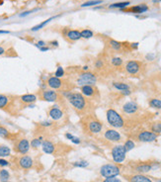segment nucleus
I'll use <instances>...</instances> for the list:
<instances>
[{"label":"nucleus","instance_id":"obj_27","mask_svg":"<svg viewBox=\"0 0 161 182\" xmlns=\"http://www.w3.org/2000/svg\"><path fill=\"white\" fill-rule=\"evenodd\" d=\"M58 16H53V17H51V18H49V19H46V21H43L42 23H40V24H38V25H36V26H34L33 28L31 29V31L32 32H37V31H39V30H41V29H43L45 26H46L49 22H51L52 20H53L55 18H56Z\"/></svg>","mask_w":161,"mask_h":182},{"label":"nucleus","instance_id":"obj_20","mask_svg":"<svg viewBox=\"0 0 161 182\" xmlns=\"http://www.w3.org/2000/svg\"><path fill=\"white\" fill-rule=\"evenodd\" d=\"M42 149L46 155H52V153H55V145L52 142L49 140H45L42 144Z\"/></svg>","mask_w":161,"mask_h":182},{"label":"nucleus","instance_id":"obj_22","mask_svg":"<svg viewBox=\"0 0 161 182\" xmlns=\"http://www.w3.org/2000/svg\"><path fill=\"white\" fill-rule=\"evenodd\" d=\"M152 168H153L152 164L144 162V163H139V164H137V166H135V171L138 172L139 174H142V173L149 172L150 170H152Z\"/></svg>","mask_w":161,"mask_h":182},{"label":"nucleus","instance_id":"obj_37","mask_svg":"<svg viewBox=\"0 0 161 182\" xmlns=\"http://www.w3.org/2000/svg\"><path fill=\"white\" fill-rule=\"evenodd\" d=\"M124 147H125V149H126V152H128L131 151L132 148H134L135 144H134V141H131V140H130V139H128V140H127L126 142L124 144Z\"/></svg>","mask_w":161,"mask_h":182},{"label":"nucleus","instance_id":"obj_1","mask_svg":"<svg viewBox=\"0 0 161 182\" xmlns=\"http://www.w3.org/2000/svg\"><path fill=\"white\" fill-rule=\"evenodd\" d=\"M62 97L69 102V104L72 106L78 115L85 116L88 115L91 112V101L86 98L80 92H72L71 90L60 91Z\"/></svg>","mask_w":161,"mask_h":182},{"label":"nucleus","instance_id":"obj_12","mask_svg":"<svg viewBox=\"0 0 161 182\" xmlns=\"http://www.w3.org/2000/svg\"><path fill=\"white\" fill-rule=\"evenodd\" d=\"M158 138V135L153 133L151 131H141L139 132L137 136V140L138 142H152L157 140Z\"/></svg>","mask_w":161,"mask_h":182},{"label":"nucleus","instance_id":"obj_21","mask_svg":"<svg viewBox=\"0 0 161 182\" xmlns=\"http://www.w3.org/2000/svg\"><path fill=\"white\" fill-rule=\"evenodd\" d=\"M64 37H66V39L68 40L69 42H76V41H79L81 38V34H80V31L78 30H73L71 29L66 32V34L64 35Z\"/></svg>","mask_w":161,"mask_h":182},{"label":"nucleus","instance_id":"obj_45","mask_svg":"<svg viewBox=\"0 0 161 182\" xmlns=\"http://www.w3.org/2000/svg\"><path fill=\"white\" fill-rule=\"evenodd\" d=\"M103 182H122L119 178H116V177H110V178H106L105 180Z\"/></svg>","mask_w":161,"mask_h":182},{"label":"nucleus","instance_id":"obj_30","mask_svg":"<svg viewBox=\"0 0 161 182\" xmlns=\"http://www.w3.org/2000/svg\"><path fill=\"white\" fill-rule=\"evenodd\" d=\"M150 131L157 135L161 134V121H155L150 125Z\"/></svg>","mask_w":161,"mask_h":182},{"label":"nucleus","instance_id":"obj_42","mask_svg":"<svg viewBox=\"0 0 161 182\" xmlns=\"http://www.w3.org/2000/svg\"><path fill=\"white\" fill-rule=\"evenodd\" d=\"M37 10H39V9H34V10H29V11H25V12H22V13H20V14H19V17H21V18L26 17V16H28V15H30V14L34 13L35 11H37Z\"/></svg>","mask_w":161,"mask_h":182},{"label":"nucleus","instance_id":"obj_41","mask_svg":"<svg viewBox=\"0 0 161 182\" xmlns=\"http://www.w3.org/2000/svg\"><path fill=\"white\" fill-rule=\"evenodd\" d=\"M94 66L96 69H102L104 67V62L102 59H96V62L94 63Z\"/></svg>","mask_w":161,"mask_h":182},{"label":"nucleus","instance_id":"obj_34","mask_svg":"<svg viewBox=\"0 0 161 182\" xmlns=\"http://www.w3.org/2000/svg\"><path fill=\"white\" fill-rule=\"evenodd\" d=\"M10 178V173L7 169H1L0 170V181L1 182H5L8 181Z\"/></svg>","mask_w":161,"mask_h":182},{"label":"nucleus","instance_id":"obj_23","mask_svg":"<svg viewBox=\"0 0 161 182\" xmlns=\"http://www.w3.org/2000/svg\"><path fill=\"white\" fill-rule=\"evenodd\" d=\"M130 182H152V180L149 177L144 175V174H135L131 175L128 178Z\"/></svg>","mask_w":161,"mask_h":182},{"label":"nucleus","instance_id":"obj_44","mask_svg":"<svg viewBox=\"0 0 161 182\" xmlns=\"http://www.w3.org/2000/svg\"><path fill=\"white\" fill-rule=\"evenodd\" d=\"M9 164H10V163H9L8 160H6L5 158H0V166L6 167V166H8Z\"/></svg>","mask_w":161,"mask_h":182},{"label":"nucleus","instance_id":"obj_26","mask_svg":"<svg viewBox=\"0 0 161 182\" xmlns=\"http://www.w3.org/2000/svg\"><path fill=\"white\" fill-rule=\"evenodd\" d=\"M12 137V134L6 127L0 125V138L5 139V140H10Z\"/></svg>","mask_w":161,"mask_h":182},{"label":"nucleus","instance_id":"obj_19","mask_svg":"<svg viewBox=\"0 0 161 182\" xmlns=\"http://www.w3.org/2000/svg\"><path fill=\"white\" fill-rule=\"evenodd\" d=\"M148 10V6L142 3V4H139V5H135V6H132L131 7L130 9H123V11L125 12H131V13H134V14H142L146 12Z\"/></svg>","mask_w":161,"mask_h":182},{"label":"nucleus","instance_id":"obj_5","mask_svg":"<svg viewBox=\"0 0 161 182\" xmlns=\"http://www.w3.org/2000/svg\"><path fill=\"white\" fill-rule=\"evenodd\" d=\"M107 122L114 129H122L125 126V119L115 109L110 108L106 112Z\"/></svg>","mask_w":161,"mask_h":182},{"label":"nucleus","instance_id":"obj_28","mask_svg":"<svg viewBox=\"0 0 161 182\" xmlns=\"http://www.w3.org/2000/svg\"><path fill=\"white\" fill-rule=\"evenodd\" d=\"M44 137L43 136H40V137H37V138H34L33 140L30 142V145H31V148H38L42 147V144L44 142Z\"/></svg>","mask_w":161,"mask_h":182},{"label":"nucleus","instance_id":"obj_32","mask_svg":"<svg viewBox=\"0 0 161 182\" xmlns=\"http://www.w3.org/2000/svg\"><path fill=\"white\" fill-rule=\"evenodd\" d=\"M131 4L130 1H124V2H117V3H113V4L109 5V8H118V9H125Z\"/></svg>","mask_w":161,"mask_h":182},{"label":"nucleus","instance_id":"obj_2","mask_svg":"<svg viewBox=\"0 0 161 182\" xmlns=\"http://www.w3.org/2000/svg\"><path fill=\"white\" fill-rule=\"evenodd\" d=\"M46 85H48L49 88L53 89V90L56 91H65V90H72L74 85L71 84L69 81H67L63 78H58L53 76H49L46 80Z\"/></svg>","mask_w":161,"mask_h":182},{"label":"nucleus","instance_id":"obj_48","mask_svg":"<svg viewBox=\"0 0 161 182\" xmlns=\"http://www.w3.org/2000/svg\"><path fill=\"white\" fill-rule=\"evenodd\" d=\"M121 93H122V95H124V96H128V95L131 94V89H128V90L121 91Z\"/></svg>","mask_w":161,"mask_h":182},{"label":"nucleus","instance_id":"obj_15","mask_svg":"<svg viewBox=\"0 0 161 182\" xmlns=\"http://www.w3.org/2000/svg\"><path fill=\"white\" fill-rule=\"evenodd\" d=\"M122 110L127 115H134L137 114L139 110V106L137 102L134 101H128L122 107Z\"/></svg>","mask_w":161,"mask_h":182},{"label":"nucleus","instance_id":"obj_4","mask_svg":"<svg viewBox=\"0 0 161 182\" xmlns=\"http://www.w3.org/2000/svg\"><path fill=\"white\" fill-rule=\"evenodd\" d=\"M83 125L85 130L89 132L91 135H97L99 133H101V131L103 129V124L101 121H99L97 118L94 117L93 115H85Z\"/></svg>","mask_w":161,"mask_h":182},{"label":"nucleus","instance_id":"obj_11","mask_svg":"<svg viewBox=\"0 0 161 182\" xmlns=\"http://www.w3.org/2000/svg\"><path fill=\"white\" fill-rule=\"evenodd\" d=\"M31 148L30 142L26 138L19 139L15 142V151L18 153H21V155H26V153L29 152Z\"/></svg>","mask_w":161,"mask_h":182},{"label":"nucleus","instance_id":"obj_47","mask_svg":"<svg viewBox=\"0 0 161 182\" xmlns=\"http://www.w3.org/2000/svg\"><path fill=\"white\" fill-rule=\"evenodd\" d=\"M145 59H147V60H153L155 59V55L154 53H148V55H146V56H145Z\"/></svg>","mask_w":161,"mask_h":182},{"label":"nucleus","instance_id":"obj_57","mask_svg":"<svg viewBox=\"0 0 161 182\" xmlns=\"http://www.w3.org/2000/svg\"><path fill=\"white\" fill-rule=\"evenodd\" d=\"M5 182H10V181H5Z\"/></svg>","mask_w":161,"mask_h":182},{"label":"nucleus","instance_id":"obj_9","mask_svg":"<svg viewBox=\"0 0 161 182\" xmlns=\"http://www.w3.org/2000/svg\"><path fill=\"white\" fill-rule=\"evenodd\" d=\"M111 155H112L113 160L117 163H122L124 162V160L126 159V155L127 152L125 149L124 145H117L112 148V152H111Z\"/></svg>","mask_w":161,"mask_h":182},{"label":"nucleus","instance_id":"obj_50","mask_svg":"<svg viewBox=\"0 0 161 182\" xmlns=\"http://www.w3.org/2000/svg\"><path fill=\"white\" fill-rule=\"evenodd\" d=\"M138 43H131V48L132 49H137V48H138Z\"/></svg>","mask_w":161,"mask_h":182},{"label":"nucleus","instance_id":"obj_10","mask_svg":"<svg viewBox=\"0 0 161 182\" xmlns=\"http://www.w3.org/2000/svg\"><path fill=\"white\" fill-rule=\"evenodd\" d=\"M80 93L90 99L99 97V91L95 85H82L80 86Z\"/></svg>","mask_w":161,"mask_h":182},{"label":"nucleus","instance_id":"obj_17","mask_svg":"<svg viewBox=\"0 0 161 182\" xmlns=\"http://www.w3.org/2000/svg\"><path fill=\"white\" fill-rule=\"evenodd\" d=\"M18 164L22 169H31L34 165V160L31 156L24 155L18 159Z\"/></svg>","mask_w":161,"mask_h":182},{"label":"nucleus","instance_id":"obj_18","mask_svg":"<svg viewBox=\"0 0 161 182\" xmlns=\"http://www.w3.org/2000/svg\"><path fill=\"white\" fill-rule=\"evenodd\" d=\"M38 95L34 94V93H27V94H23L19 97V101L20 103H22L24 106L29 105V104H33V103H36L38 100Z\"/></svg>","mask_w":161,"mask_h":182},{"label":"nucleus","instance_id":"obj_3","mask_svg":"<svg viewBox=\"0 0 161 182\" xmlns=\"http://www.w3.org/2000/svg\"><path fill=\"white\" fill-rule=\"evenodd\" d=\"M38 98L43 100V101L56 103V104H63L64 100H65L58 91L53 90V89H51V88L41 90L39 92Z\"/></svg>","mask_w":161,"mask_h":182},{"label":"nucleus","instance_id":"obj_36","mask_svg":"<svg viewBox=\"0 0 161 182\" xmlns=\"http://www.w3.org/2000/svg\"><path fill=\"white\" fill-rule=\"evenodd\" d=\"M103 3V0H90V1H87L81 4V7H91V6H96V5H99V4H102Z\"/></svg>","mask_w":161,"mask_h":182},{"label":"nucleus","instance_id":"obj_40","mask_svg":"<svg viewBox=\"0 0 161 182\" xmlns=\"http://www.w3.org/2000/svg\"><path fill=\"white\" fill-rule=\"evenodd\" d=\"M39 125L43 128H49L53 126V122L52 121H42V122L39 123Z\"/></svg>","mask_w":161,"mask_h":182},{"label":"nucleus","instance_id":"obj_6","mask_svg":"<svg viewBox=\"0 0 161 182\" xmlns=\"http://www.w3.org/2000/svg\"><path fill=\"white\" fill-rule=\"evenodd\" d=\"M97 75L95 73L91 72V71H81L78 74L77 79H76V85H95L97 83Z\"/></svg>","mask_w":161,"mask_h":182},{"label":"nucleus","instance_id":"obj_46","mask_svg":"<svg viewBox=\"0 0 161 182\" xmlns=\"http://www.w3.org/2000/svg\"><path fill=\"white\" fill-rule=\"evenodd\" d=\"M70 141L72 142L73 144H75V145H80L81 144V140L78 137H75V136H73V137L71 138Z\"/></svg>","mask_w":161,"mask_h":182},{"label":"nucleus","instance_id":"obj_38","mask_svg":"<svg viewBox=\"0 0 161 182\" xmlns=\"http://www.w3.org/2000/svg\"><path fill=\"white\" fill-rule=\"evenodd\" d=\"M64 75H65V71H64L63 67L58 65V67H56V70L55 72V77H58V78H63Z\"/></svg>","mask_w":161,"mask_h":182},{"label":"nucleus","instance_id":"obj_8","mask_svg":"<svg viewBox=\"0 0 161 182\" xmlns=\"http://www.w3.org/2000/svg\"><path fill=\"white\" fill-rule=\"evenodd\" d=\"M48 115L51 118L52 121H62L64 117H65V112L60 104H55L52 105V107H49V109L48 110Z\"/></svg>","mask_w":161,"mask_h":182},{"label":"nucleus","instance_id":"obj_13","mask_svg":"<svg viewBox=\"0 0 161 182\" xmlns=\"http://www.w3.org/2000/svg\"><path fill=\"white\" fill-rule=\"evenodd\" d=\"M141 69V62L138 60H128L125 65V70L127 73L131 74V75H135L137 74Z\"/></svg>","mask_w":161,"mask_h":182},{"label":"nucleus","instance_id":"obj_31","mask_svg":"<svg viewBox=\"0 0 161 182\" xmlns=\"http://www.w3.org/2000/svg\"><path fill=\"white\" fill-rule=\"evenodd\" d=\"M148 104H149L150 108H152V109H156V110L161 109V100L160 99H157V98L150 99Z\"/></svg>","mask_w":161,"mask_h":182},{"label":"nucleus","instance_id":"obj_58","mask_svg":"<svg viewBox=\"0 0 161 182\" xmlns=\"http://www.w3.org/2000/svg\"><path fill=\"white\" fill-rule=\"evenodd\" d=\"M160 182H161V180H160Z\"/></svg>","mask_w":161,"mask_h":182},{"label":"nucleus","instance_id":"obj_54","mask_svg":"<svg viewBox=\"0 0 161 182\" xmlns=\"http://www.w3.org/2000/svg\"><path fill=\"white\" fill-rule=\"evenodd\" d=\"M3 34H10V31H6V30H0V35Z\"/></svg>","mask_w":161,"mask_h":182},{"label":"nucleus","instance_id":"obj_35","mask_svg":"<svg viewBox=\"0 0 161 182\" xmlns=\"http://www.w3.org/2000/svg\"><path fill=\"white\" fill-rule=\"evenodd\" d=\"M111 63H112V65H114V66L120 67L123 65L124 60L122 58H120V56H114V58L111 59Z\"/></svg>","mask_w":161,"mask_h":182},{"label":"nucleus","instance_id":"obj_24","mask_svg":"<svg viewBox=\"0 0 161 182\" xmlns=\"http://www.w3.org/2000/svg\"><path fill=\"white\" fill-rule=\"evenodd\" d=\"M11 155V148L8 145H0V158H5Z\"/></svg>","mask_w":161,"mask_h":182},{"label":"nucleus","instance_id":"obj_7","mask_svg":"<svg viewBox=\"0 0 161 182\" xmlns=\"http://www.w3.org/2000/svg\"><path fill=\"white\" fill-rule=\"evenodd\" d=\"M120 167L116 164H112V163H108V164H104L101 168H100V174L105 177H116L120 174Z\"/></svg>","mask_w":161,"mask_h":182},{"label":"nucleus","instance_id":"obj_53","mask_svg":"<svg viewBox=\"0 0 161 182\" xmlns=\"http://www.w3.org/2000/svg\"><path fill=\"white\" fill-rule=\"evenodd\" d=\"M82 71H89V65H83L81 67Z\"/></svg>","mask_w":161,"mask_h":182},{"label":"nucleus","instance_id":"obj_29","mask_svg":"<svg viewBox=\"0 0 161 182\" xmlns=\"http://www.w3.org/2000/svg\"><path fill=\"white\" fill-rule=\"evenodd\" d=\"M109 45H110V47L112 48L114 51H116V52H120L121 49H122V48H123V44H122L121 42L116 41V40H113V39L109 40Z\"/></svg>","mask_w":161,"mask_h":182},{"label":"nucleus","instance_id":"obj_16","mask_svg":"<svg viewBox=\"0 0 161 182\" xmlns=\"http://www.w3.org/2000/svg\"><path fill=\"white\" fill-rule=\"evenodd\" d=\"M104 138L112 142H119L122 141V135L115 129H108L104 133Z\"/></svg>","mask_w":161,"mask_h":182},{"label":"nucleus","instance_id":"obj_33","mask_svg":"<svg viewBox=\"0 0 161 182\" xmlns=\"http://www.w3.org/2000/svg\"><path fill=\"white\" fill-rule=\"evenodd\" d=\"M80 34H81V38L88 40V39H90L94 36V32L90 29H84V30L80 31Z\"/></svg>","mask_w":161,"mask_h":182},{"label":"nucleus","instance_id":"obj_55","mask_svg":"<svg viewBox=\"0 0 161 182\" xmlns=\"http://www.w3.org/2000/svg\"><path fill=\"white\" fill-rule=\"evenodd\" d=\"M26 108H34L35 107V103H33V104H29V105H26L25 106Z\"/></svg>","mask_w":161,"mask_h":182},{"label":"nucleus","instance_id":"obj_14","mask_svg":"<svg viewBox=\"0 0 161 182\" xmlns=\"http://www.w3.org/2000/svg\"><path fill=\"white\" fill-rule=\"evenodd\" d=\"M13 107V99L11 97L5 94H0V110L10 112V109H12Z\"/></svg>","mask_w":161,"mask_h":182},{"label":"nucleus","instance_id":"obj_52","mask_svg":"<svg viewBox=\"0 0 161 182\" xmlns=\"http://www.w3.org/2000/svg\"><path fill=\"white\" fill-rule=\"evenodd\" d=\"M39 49H40L41 52H48V51H49V49H51V48L48 47V46H46V47H43V48Z\"/></svg>","mask_w":161,"mask_h":182},{"label":"nucleus","instance_id":"obj_56","mask_svg":"<svg viewBox=\"0 0 161 182\" xmlns=\"http://www.w3.org/2000/svg\"><path fill=\"white\" fill-rule=\"evenodd\" d=\"M152 2L154 3V4H157V3H160L161 0H152Z\"/></svg>","mask_w":161,"mask_h":182},{"label":"nucleus","instance_id":"obj_51","mask_svg":"<svg viewBox=\"0 0 161 182\" xmlns=\"http://www.w3.org/2000/svg\"><path fill=\"white\" fill-rule=\"evenodd\" d=\"M49 44L52 45V47H55V48H58V41H52Z\"/></svg>","mask_w":161,"mask_h":182},{"label":"nucleus","instance_id":"obj_49","mask_svg":"<svg viewBox=\"0 0 161 182\" xmlns=\"http://www.w3.org/2000/svg\"><path fill=\"white\" fill-rule=\"evenodd\" d=\"M6 49L3 47V46H0V56H3V55H5L6 53Z\"/></svg>","mask_w":161,"mask_h":182},{"label":"nucleus","instance_id":"obj_43","mask_svg":"<svg viewBox=\"0 0 161 182\" xmlns=\"http://www.w3.org/2000/svg\"><path fill=\"white\" fill-rule=\"evenodd\" d=\"M46 43L45 41H38L35 44V47H37L38 49H41L43 47H46Z\"/></svg>","mask_w":161,"mask_h":182},{"label":"nucleus","instance_id":"obj_39","mask_svg":"<svg viewBox=\"0 0 161 182\" xmlns=\"http://www.w3.org/2000/svg\"><path fill=\"white\" fill-rule=\"evenodd\" d=\"M89 165V162L86 160H80V161H75L73 162L74 167H81V168H84V167H87Z\"/></svg>","mask_w":161,"mask_h":182},{"label":"nucleus","instance_id":"obj_25","mask_svg":"<svg viewBox=\"0 0 161 182\" xmlns=\"http://www.w3.org/2000/svg\"><path fill=\"white\" fill-rule=\"evenodd\" d=\"M112 85L114 88L119 91H124V90H128V89H131V86L128 83L121 82V81H114Z\"/></svg>","mask_w":161,"mask_h":182}]
</instances>
